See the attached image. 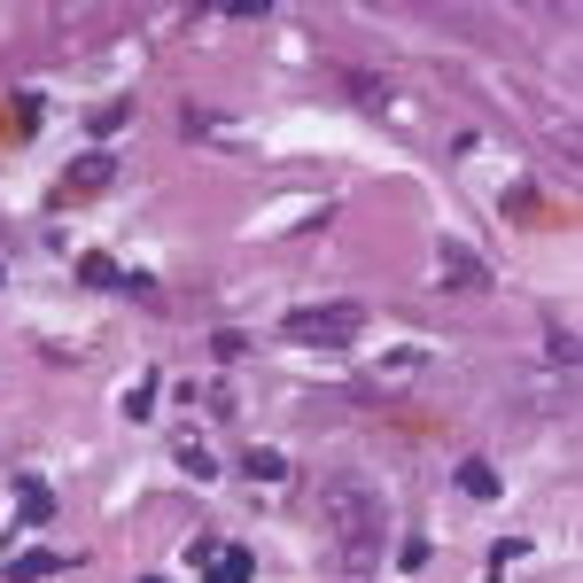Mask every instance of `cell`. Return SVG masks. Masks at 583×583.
Listing matches in <instances>:
<instances>
[{"instance_id": "cell-7", "label": "cell", "mask_w": 583, "mask_h": 583, "mask_svg": "<svg viewBox=\"0 0 583 583\" xmlns=\"http://www.w3.org/2000/svg\"><path fill=\"white\" fill-rule=\"evenodd\" d=\"M39 575H62V552H24L0 568V583H39Z\"/></svg>"}, {"instance_id": "cell-13", "label": "cell", "mask_w": 583, "mask_h": 583, "mask_svg": "<svg viewBox=\"0 0 583 583\" xmlns=\"http://www.w3.org/2000/svg\"><path fill=\"white\" fill-rule=\"evenodd\" d=\"M125 117H133V102H102V110H94V117H87V125H94V133H117V125H125Z\"/></svg>"}, {"instance_id": "cell-11", "label": "cell", "mask_w": 583, "mask_h": 583, "mask_svg": "<svg viewBox=\"0 0 583 583\" xmlns=\"http://www.w3.org/2000/svg\"><path fill=\"white\" fill-rule=\"evenodd\" d=\"M241 467H249V475H258V482H281V475H288V451H273V444H258V451H249Z\"/></svg>"}, {"instance_id": "cell-5", "label": "cell", "mask_w": 583, "mask_h": 583, "mask_svg": "<svg viewBox=\"0 0 583 583\" xmlns=\"http://www.w3.org/2000/svg\"><path fill=\"white\" fill-rule=\"evenodd\" d=\"M47 522H55V490L39 475H24L16 482V529H47Z\"/></svg>"}, {"instance_id": "cell-10", "label": "cell", "mask_w": 583, "mask_h": 583, "mask_svg": "<svg viewBox=\"0 0 583 583\" xmlns=\"http://www.w3.org/2000/svg\"><path fill=\"white\" fill-rule=\"evenodd\" d=\"M78 281H87V288H117L125 273H117V258H102V249H94V258H78Z\"/></svg>"}, {"instance_id": "cell-14", "label": "cell", "mask_w": 583, "mask_h": 583, "mask_svg": "<svg viewBox=\"0 0 583 583\" xmlns=\"http://www.w3.org/2000/svg\"><path fill=\"white\" fill-rule=\"evenodd\" d=\"M545 358H552V366H575V335H568V327H552V343H545Z\"/></svg>"}, {"instance_id": "cell-1", "label": "cell", "mask_w": 583, "mask_h": 583, "mask_svg": "<svg viewBox=\"0 0 583 583\" xmlns=\"http://www.w3.org/2000/svg\"><path fill=\"white\" fill-rule=\"evenodd\" d=\"M311 514H319V537L327 552H335L343 575H374L381 568V529H389V506H381V490L366 475H327L319 498H311Z\"/></svg>"}, {"instance_id": "cell-8", "label": "cell", "mask_w": 583, "mask_h": 583, "mask_svg": "<svg viewBox=\"0 0 583 583\" xmlns=\"http://www.w3.org/2000/svg\"><path fill=\"white\" fill-rule=\"evenodd\" d=\"M459 490L490 506V498H498V467H490V459H459Z\"/></svg>"}, {"instance_id": "cell-3", "label": "cell", "mask_w": 583, "mask_h": 583, "mask_svg": "<svg viewBox=\"0 0 583 583\" xmlns=\"http://www.w3.org/2000/svg\"><path fill=\"white\" fill-rule=\"evenodd\" d=\"M436 281L459 288V296H482V288H490V265L475 258L467 241H436Z\"/></svg>"}, {"instance_id": "cell-4", "label": "cell", "mask_w": 583, "mask_h": 583, "mask_svg": "<svg viewBox=\"0 0 583 583\" xmlns=\"http://www.w3.org/2000/svg\"><path fill=\"white\" fill-rule=\"evenodd\" d=\"M110 180H117V156H110V148H87V156L62 172V203H70V195H94V187H110Z\"/></svg>"}, {"instance_id": "cell-9", "label": "cell", "mask_w": 583, "mask_h": 583, "mask_svg": "<svg viewBox=\"0 0 583 583\" xmlns=\"http://www.w3.org/2000/svg\"><path fill=\"white\" fill-rule=\"evenodd\" d=\"M172 459H180V475H187V482H210V475H218V459H210L195 436H180V444H172Z\"/></svg>"}, {"instance_id": "cell-12", "label": "cell", "mask_w": 583, "mask_h": 583, "mask_svg": "<svg viewBox=\"0 0 583 583\" xmlns=\"http://www.w3.org/2000/svg\"><path fill=\"white\" fill-rule=\"evenodd\" d=\"M148 412H156V374H140L133 397H125V421H148Z\"/></svg>"}, {"instance_id": "cell-6", "label": "cell", "mask_w": 583, "mask_h": 583, "mask_svg": "<svg viewBox=\"0 0 583 583\" xmlns=\"http://www.w3.org/2000/svg\"><path fill=\"white\" fill-rule=\"evenodd\" d=\"M210 583H249V575H258V560H249V545H218V560L203 568Z\"/></svg>"}, {"instance_id": "cell-2", "label": "cell", "mask_w": 583, "mask_h": 583, "mask_svg": "<svg viewBox=\"0 0 583 583\" xmlns=\"http://www.w3.org/2000/svg\"><path fill=\"white\" fill-rule=\"evenodd\" d=\"M281 335L304 343V351H343V343L366 335V311H358V304H296V311L281 319Z\"/></svg>"}]
</instances>
